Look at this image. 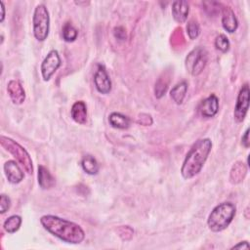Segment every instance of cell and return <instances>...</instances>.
I'll return each mask as SVG.
<instances>
[{
    "instance_id": "1",
    "label": "cell",
    "mask_w": 250,
    "mask_h": 250,
    "mask_svg": "<svg viewBox=\"0 0 250 250\" xmlns=\"http://www.w3.org/2000/svg\"><path fill=\"white\" fill-rule=\"evenodd\" d=\"M40 224L51 234L66 243L79 244L85 239L83 229L66 219L55 215H44L40 218Z\"/></svg>"
},
{
    "instance_id": "2",
    "label": "cell",
    "mask_w": 250,
    "mask_h": 250,
    "mask_svg": "<svg viewBox=\"0 0 250 250\" xmlns=\"http://www.w3.org/2000/svg\"><path fill=\"white\" fill-rule=\"evenodd\" d=\"M211 149L212 142L209 138L199 139L191 146L181 167V174L185 180L192 179L200 173Z\"/></svg>"
},
{
    "instance_id": "3",
    "label": "cell",
    "mask_w": 250,
    "mask_h": 250,
    "mask_svg": "<svg viewBox=\"0 0 250 250\" xmlns=\"http://www.w3.org/2000/svg\"><path fill=\"white\" fill-rule=\"evenodd\" d=\"M236 208L231 202H223L217 205L209 214L207 226L211 231L219 232L226 229L232 222Z\"/></svg>"
},
{
    "instance_id": "4",
    "label": "cell",
    "mask_w": 250,
    "mask_h": 250,
    "mask_svg": "<svg viewBox=\"0 0 250 250\" xmlns=\"http://www.w3.org/2000/svg\"><path fill=\"white\" fill-rule=\"evenodd\" d=\"M0 144L8 152H10L16 158V160L22 166L27 174L31 175L33 173L31 157L23 146H21L13 139L3 135L0 136Z\"/></svg>"
},
{
    "instance_id": "5",
    "label": "cell",
    "mask_w": 250,
    "mask_h": 250,
    "mask_svg": "<svg viewBox=\"0 0 250 250\" xmlns=\"http://www.w3.org/2000/svg\"><path fill=\"white\" fill-rule=\"evenodd\" d=\"M33 35L36 40L45 41L50 31V15L47 7L44 4L36 6L32 17Z\"/></svg>"
},
{
    "instance_id": "6",
    "label": "cell",
    "mask_w": 250,
    "mask_h": 250,
    "mask_svg": "<svg viewBox=\"0 0 250 250\" xmlns=\"http://www.w3.org/2000/svg\"><path fill=\"white\" fill-rule=\"evenodd\" d=\"M207 52L204 48L196 47L186 57L185 65L187 70L193 76L199 75L205 68L208 61Z\"/></svg>"
},
{
    "instance_id": "7",
    "label": "cell",
    "mask_w": 250,
    "mask_h": 250,
    "mask_svg": "<svg viewBox=\"0 0 250 250\" xmlns=\"http://www.w3.org/2000/svg\"><path fill=\"white\" fill-rule=\"evenodd\" d=\"M249 94H250L249 85L248 83H245L242 85V87L238 92L236 104L233 111V118L237 123L242 122L247 114V111L249 108Z\"/></svg>"
},
{
    "instance_id": "8",
    "label": "cell",
    "mask_w": 250,
    "mask_h": 250,
    "mask_svg": "<svg viewBox=\"0 0 250 250\" xmlns=\"http://www.w3.org/2000/svg\"><path fill=\"white\" fill-rule=\"evenodd\" d=\"M62 61L57 50H51L41 63V75L44 81H49L53 74L61 66Z\"/></svg>"
},
{
    "instance_id": "9",
    "label": "cell",
    "mask_w": 250,
    "mask_h": 250,
    "mask_svg": "<svg viewBox=\"0 0 250 250\" xmlns=\"http://www.w3.org/2000/svg\"><path fill=\"white\" fill-rule=\"evenodd\" d=\"M94 84L97 91L101 94H108L111 90V81L104 64L99 63L94 75Z\"/></svg>"
},
{
    "instance_id": "10",
    "label": "cell",
    "mask_w": 250,
    "mask_h": 250,
    "mask_svg": "<svg viewBox=\"0 0 250 250\" xmlns=\"http://www.w3.org/2000/svg\"><path fill=\"white\" fill-rule=\"evenodd\" d=\"M198 111L201 116L210 118L215 116L219 111V99L215 94L209 95L202 100L198 105Z\"/></svg>"
},
{
    "instance_id": "11",
    "label": "cell",
    "mask_w": 250,
    "mask_h": 250,
    "mask_svg": "<svg viewBox=\"0 0 250 250\" xmlns=\"http://www.w3.org/2000/svg\"><path fill=\"white\" fill-rule=\"evenodd\" d=\"M4 173L9 183L11 184H19L23 180V172L19 166V164L14 160H8L5 162L4 166Z\"/></svg>"
},
{
    "instance_id": "12",
    "label": "cell",
    "mask_w": 250,
    "mask_h": 250,
    "mask_svg": "<svg viewBox=\"0 0 250 250\" xmlns=\"http://www.w3.org/2000/svg\"><path fill=\"white\" fill-rule=\"evenodd\" d=\"M7 92L15 104H21L25 100V91L19 80H10L7 84Z\"/></svg>"
},
{
    "instance_id": "13",
    "label": "cell",
    "mask_w": 250,
    "mask_h": 250,
    "mask_svg": "<svg viewBox=\"0 0 250 250\" xmlns=\"http://www.w3.org/2000/svg\"><path fill=\"white\" fill-rule=\"evenodd\" d=\"M189 12L188 3L185 0H178L172 3V16L178 23H184L188 20Z\"/></svg>"
},
{
    "instance_id": "14",
    "label": "cell",
    "mask_w": 250,
    "mask_h": 250,
    "mask_svg": "<svg viewBox=\"0 0 250 250\" xmlns=\"http://www.w3.org/2000/svg\"><path fill=\"white\" fill-rule=\"evenodd\" d=\"M222 25L229 33L234 32L238 27V21L234 12L229 7L222 8Z\"/></svg>"
},
{
    "instance_id": "15",
    "label": "cell",
    "mask_w": 250,
    "mask_h": 250,
    "mask_svg": "<svg viewBox=\"0 0 250 250\" xmlns=\"http://www.w3.org/2000/svg\"><path fill=\"white\" fill-rule=\"evenodd\" d=\"M71 118L78 124H85L87 121V106L83 101L75 102L70 109Z\"/></svg>"
},
{
    "instance_id": "16",
    "label": "cell",
    "mask_w": 250,
    "mask_h": 250,
    "mask_svg": "<svg viewBox=\"0 0 250 250\" xmlns=\"http://www.w3.org/2000/svg\"><path fill=\"white\" fill-rule=\"evenodd\" d=\"M38 184L41 188L49 189L55 185V178L52 176L50 171L43 165L38 166Z\"/></svg>"
},
{
    "instance_id": "17",
    "label": "cell",
    "mask_w": 250,
    "mask_h": 250,
    "mask_svg": "<svg viewBox=\"0 0 250 250\" xmlns=\"http://www.w3.org/2000/svg\"><path fill=\"white\" fill-rule=\"evenodd\" d=\"M247 173V167L241 161L235 162L230 170L229 180L232 184H238L245 178Z\"/></svg>"
},
{
    "instance_id": "18",
    "label": "cell",
    "mask_w": 250,
    "mask_h": 250,
    "mask_svg": "<svg viewBox=\"0 0 250 250\" xmlns=\"http://www.w3.org/2000/svg\"><path fill=\"white\" fill-rule=\"evenodd\" d=\"M188 91V83L186 81H182L176 84L170 91V97L173 102L177 104H181L184 102Z\"/></svg>"
},
{
    "instance_id": "19",
    "label": "cell",
    "mask_w": 250,
    "mask_h": 250,
    "mask_svg": "<svg viewBox=\"0 0 250 250\" xmlns=\"http://www.w3.org/2000/svg\"><path fill=\"white\" fill-rule=\"evenodd\" d=\"M108 122L116 129H127L130 126V118L119 112H111L108 116Z\"/></svg>"
},
{
    "instance_id": "20",
    "label": "cell",
    "mask_w": 250,
    "mask_h": 250,
    "mask_svg": "<svg viewBox=\"0 0 250 250\" xmlns=\"http://www.w3.org/2000/svg\"><path fill=\"white\" fill-rule=\"evenodd\" d=\"M81 167L84 170V172L88 175H97L100 166L96 158L92 155H85L81 160Z\"/></svg>"
},
{
    "instance_id": "21",
    "label": "cell",
    "mask_w": 250,
    "mask_h": 250,
    "mask_svg": "<svg viewBox=\"0 0 250 250\" xmlns=\"http://www.w3.org/2000/svg\"><path fill=\"white\" fill-rule=\"evenodd\" d=\"M169 83H170V76L166 73H164L157 79L154 87V95L157 99H161L165 95V93L167 92Z\"/></svg>"
},
{
    "instance_id": "22",
    "label": "cell",
    "mask_w": 250,
    "mask_h": 250,
    "mask_svg": "<svg viewBox=\"0 0 250 250\" xmlns=\"http://www.w3.org/2000/svg\"><path fill=\"white\" fill-rule=\"evenodd\" d=\"M21 222L22 220L21 216L12 215L6 219V221L3 224V228L8 233H14L19 230V229L21 228Z\"/></svg>"
},
{
    "instance_id": "23",
    "label": "cell",
    "mask_w": 250,
    "mask_h": 250,
    "mask_svg": "<svg viewBox=\"0 0 250 250\" xmlns=\"http://www.w3.org/2000/svg\"><path fill=\"white\" fill-rule=\"evenodd\" d=\"M62 39L65 42H73L76 40L78 36V31L70 22H65L62 26Z\"/></svg>"
},
{
    "instance_id": "24",
    "label": "cell",
    "mask_w": 250,
    "mask_h": 250,
    "mask_svg": "<svg viewBox=\"0 0 250 250\" xmlns=\"http://www.w3.org/2000/svg\"><path fill=\"white\" fill-rule=\"evenodd\" d=\"M229 41L225 34H219L215 39V47L217 50L226 53L229 49Z\"/></svg>"
},
{
    "instance_id": "25",
    "label": "cell",
    "mask_w": 250,
    "mask_h": 250,
    "mask_svg": "<svg viewBox=\"0 0 250 250\" xmlns=\"http://www.w3.org/2000/svg\"><path fill=\"white\" fill-rule=\"evenodd\" d=\"M187 32H188L189 39L193 40V39L197 38L200 33V28H199L197 21H195L194 20L189 21L187 24Z\"/></svg>"
},
{
    "instance_id": "26",
    "label": "cell",
    "mask_w": 250,
    "mask_h": 250,
    "mask_svg": "<svg viewBox=\"0 0 250 250\" xmlns=\"http://www.w3.org/2000/svg\"><path fill=\"white\" fill-rule=\"evenodd\" d=\"M11 206V199L8 195L6 194H1L0 195V213L4 214L9 210Z\"/></svg>"
},
{
    "instance_id": "27",
    "label": "cell",
    "mask_w": 250,
    "mask_h": 250,
    "mask_svg": "<svg viewBox=\"0 0 250 250\" xmlns=\"http://www.w3.org/2000/svg\"><path fill=\"white\" fill-rule=\"evenodd\" d=\"M113 35L116 39L120 40V41H123L126 39L127 35H126V30L123 26H116L114 27L113 29Z\"/></svg>"
},
{
    "instance_id": "28",
    "label": "cell",
    "mask_w": 250,
    "mask_h": 250,
    "mask_svg": "<svg viewBox=\"0 0 250 250\" xmlns=\"http://www.w3.org/2000/svg\"><path fill=\"white\" fill-rule=\"evenodd\" d=\"M137 122L141 125H144V126H149V125L152 124V118L149 114L142 113L141 115H139Z\"/></svg>"
},
{
    "instance_id": "29",
    "label": "cell",
    "mask_w": 250,
    "mask_h": 250,
    "mask_svg": "<svg viewBox=\"0 0 250 250\" xmlns=\"http://www.w3.org/2000/svg\"><path fill=\"white\" fill-rule=\"evenodd\" d=\"M241 145L245 147L248 148L250 146V141H249V128L246 129V131L244 132L243 136L241 137Z\"/></svg>"
},
{
    "instance_id": "30",
    "label": "cell",
    "mask_w": 250,
    "mask_h": 250,
    "mask_svg": "<svg viewBox=\"0 0 250 250\" xmlns=\"http://www.w3.org/2000/svg\"><path fill=\"white\" fill-rule=\"evenodd\" d=\"M249 248H250V246L248 244V241H246V240L240 241L238 244L231 247V249H249Z\"/></svg>"
},
{
    "instance_id": "31",
    "label": "cell",
    "mask_w": 250,
    "mask_h": 250,
    "mask_svg": "<svg viewBox=\"0 0 250 250\" xmlns=\"http://www.w3.org/2000/svg\"><path fill=\"white\" fill-rule=\"evenodd\" d=\"M0 9H1V18H0V21L2 22L5 19V5L3 3V1H0Z\"/></svg>"
}]
</instances>
